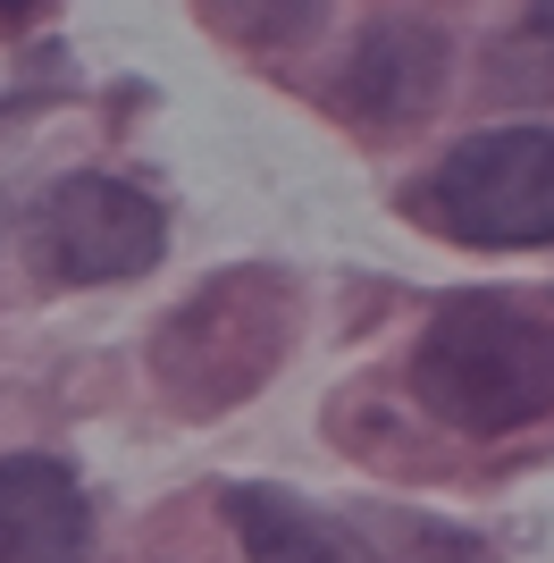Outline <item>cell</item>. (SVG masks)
I'll return each instance as SVG.
<instances>
[{"mask_svg": "<svg viewBox=\"0 0 554 563\" xmlns=\"http://www.w3.org/2000/svg\"><path fill=\"white\" fill-rule=\"evenodd\" d=\"M412 396L470 438L554 412V320L521 295H454L412 345Z\"/></svg>", "mask_w": 554, "mask_h": 563, "instance_id": "cell-1", "label": "cell"}, {"mask_svg": "<svg viewBox=\"0 0 554 563\" xmlns=\"http://www.w3.org/2000/svg\"><path fill=\"white\" fill-rule=\"evenodd\" d=\"M43 244L59 261V278L118 286V278H143L168 253V219L126 177H59L43 194Z\"/></svg>", "mask_w": 554, "mask_h": 563, "instance_id": "cell-4", "label": "cell"}, {"mask_svg": "<svg viewBox=\"0 0 554 563\" xmlns=\"http://www.w3.org/2000/svg\"><path fill=\"white\" fill-rule=\"evenodd\" d=\"M0 563H92V514L68 463L0 454Z\"/></svg>", "mask_w": 554, "mask_h": 563, "instance_id": "cell-5", "label": "cell"}, {"mask_svg": "<svg viewBox=\"0 0 554 563\" xmlns=\"http://www.w3.org/2000/svg\"><path fill=\"white\" fill-rule=\"evenodd\" d=\"M219 505H228V521H235V539H244L253 563H369L345 521L311 514L286 488H228Z\"/></svg>", "mask_w": 554, "mask_h": 563, "instance_id": "cell-7", "label": "cell"}, {"mask_svg": "<svg viewBox=\"0 0 554 563\" xmlns=\"http://www.w3.org/2000/svg\"><path fill=\"white\" fill-rule=\"evenodd\" d=\"M286 329H295L286 278L277 269H228L168 311V329L152 336V378L177 412H228L277 371Z\"/></svg>", "mask_w": 554, "mask_h": 563, "instance_id": "cell-2", "label": "cell"}, {"mask_svg": "<svg viewBox=\"0 0 554 563\" xmlns=\"http://www.w3.org/2000/svg\"><path fill=\"white\" fill-rule=\"evenodd\" d=\"M403 211L429 219L454 244H487V253L554 244V126H487V135H462L403 194Z\"/></svg>", "mask_w": 554, "mask_h": 563, "instance_id": "cell-3", "label": "cell"}, {"mask_svg": "<svg viewBox=\"0 0 554 563\" xmlns=\"http://www.w3.org/2000/svg\"><path fill=\"white\" fill-rule=\"evenodd\" d=\"M387 547H403L412 563H479V547L470 539H445V530H429V521H387Z\"/></svg>", "mask_w": 554, "mask_h": 563, "instance_id": "cell-8", "label": "cell"}, {"mask_svg": "<svg viewBox=\"0 0 554 563\" xmlns=\"http://www.w3.org/2000/svg\"><path fill=\"white\" fill-rule=\"evenodd\" d=\"M445 93V25L437 18H378L345 68V101L362 118H420Z\"/></svg>", "mask_w": 554, "mask_h": 563, "instance_id": "cell-6", "label": "cell"}]
</instances>
